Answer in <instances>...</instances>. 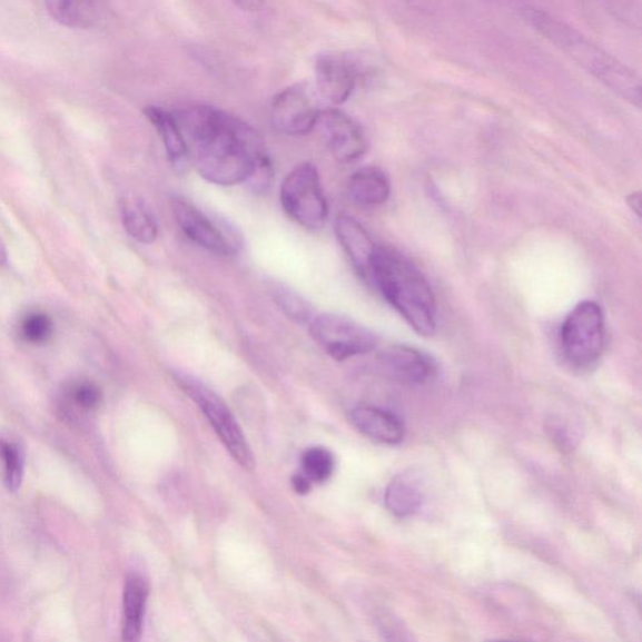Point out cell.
<instances>
[{"label":"cell","instance_id":"1","mask_svg":"<svg viewBox=\"0 0 642 642\" xmlns=\"http://www.w3.org/2000/svg\"><path fill=\"white\" fill-rule=\"evenodd\" d=\"M197 172L219 186L246 184L268 154L251 126L219 108L194 106L175 115Z\"/></svg>","mask_w":642,"mask_h":642},{"label":"cell","instance_id":"2","mask_svg":"<svg viewBox=\"0 0 642 642\" xmlns=\"http://www.w3.org/2000/svg\"><path fill=\"white\" fill-rule=\"evenodd\" d=\"M371 280L414 332L432 337L437 330L436 296L424 275L406 256L388 246L375 249Z\"/></svg>","mask_w":642,"mask_h":642},{"label":"cell","instance_id":"3","mask_svg":"<svg viewBox=\"0 0 642 642\" xmlns=\"http://www.w3.org/2000/svg\"><path fill=\"white\" fill-rule=\"evenodd\" d=\"M523 17L536 31L556 46L572 61L594 76L610 91L640 107L641 82L639 76L619 59L590 41L575 28L536 8L523 9Z\"/></svg>","mask_w":642,"mask_h":642},{"label":"cell","instance_id":"4","mask_svg":"<svg viewBox=\"0 0 642 642\" xmlns=\"http://www.w3.org/2000/svg\"><path fill=\"white\" fill-rule=\"evenodd\" d=\"M175 379L185 393L190 395L197 406L201 408L205 417L209 419L217 436H219L233 458L245 470L253 471L255 460L249 443L246 441L239 423H237L229 407L220 398V395L207 387L201 381L195 378L194 375L177 372L175 373Z\"/></svg>","mask_w":642,"mask_h":642},{"label":"cell","instance_id":"5","mask_svg":"<svg viewBox=\"0 0 642 642\" xmlns=\"http://www.w3.org/2000/svg\"><path fill=\"white\" fill-rule=\"evenodd\" d=\"M283 209L304 229L319 230L328 221L329 206L318 169L304 162L285 177L280 189Z\"/></svg>","mask_w":642,"mask_h":642},{"label":"cell","instance_id":"6","mask_svg":"<svg viewBox=\"0 0 642 642\" xmlns=\"http://www.w3.org/2000/svg\"><path fill=\"white\" fill-rule=\"evenodd\" d=\"M565 359L576 368H587L601 357L605 347V320L601 306L582 302L572 310L560 334Z\"/></svg>","mask_w":642,"mask_h":642},{"label":"cell","instance_id":"7","mask_svg":"<svg viewBox=\"0 0 642 642\" xmlns=\"http://www.w3.org/2000/svg\"><path fill=\"white\" fill-rule=\"evenodd\" d=\"M171 209L182 233L200 248L223 256L237 254L241 249V235L230 223L207 215L179 196L172 197Z\"/></svg>","mask_w":642,"mask_h":642},{"label":"cell","instance_id":"8","mask_svg":"<svg viewBox=\"0 0 642 642\" xmlns=\"http://www.w3.org/2000/svg\"><path fill=\"white\" fill-rule=\"evenodd\" d=\"M309 328L314 340L338 362L368 354L377 345V338L369 329L347 316L315 315Z\"/></svg>","mask_w":642,"mask_h":642},{"label":"cell","instance_id":"9","mask_svg":"<svg viewBox=\"0 0 642 642\" xmlns=\"http://www.w3.org/2000/svg\"><path fill=\"white\" fill-rule=\"evenodd\" d=\"M315 128H318L335 160L342 164L358 161L367 151V138L362 127L337 108L320 111Z\"/></svg>","mask_w":642,"mask_h":642},{"label":"cell","instance_id":"10","mask_svg":"<svg viewBox=\"0 0 642 642\" xmlns=\"http://www.w3.org/2000/svg\"><path fill=\"white\" fill-rule=\"evenodd\" d=\"M320 110L312 96L300 85L285 88L276 95L271 105V124L276 131L286 136L310 134L318 122Z\"/></svg>","mask_w":642,"mask_h":642},{"label":"cell","instance_id":"11","mask_svg":"<svg viewBox=\"0 0 642 642\" xmlns=\"http://www.w3.org/2000/svg\"><path fill=\"white\" fill-rule=\"evenodd\" d=\"M379 359L393 379L407 385L427 383L437 373V364L428 354L408 345H392Z\"/></svg>","mask_w":642,"mask_h":642},{"label":"cell","instance_id":"12","mask_svg":"<svg viewBox=\"0 0 642 642\" xmlns=\"http://www.w3.org/2000/svg\"><path fill=\"white\" fill-rule=\"evenodd\" d=\"M316 88L323 100L342 105L348 100L355 87L353 68L344 59L325 55L315 65Z\"/></svg>","mask_w":642,"mask_h":642},{"label":"cell","instance_id":"13","mask_svg":"<svg viewBox=\"0 0 642 642\" xmlns=\"http://www.w3.org/2000/svg\"><path fill=\"white\" fill-rule=\"evenodd\" d=\"M352 422L365 437L388 444H399L404 439L406 428L403 421L392 411L374 407L360 406L352 412Z\"/></svg>","mask_w":642,"mask_h":642},{"label":"cell","instance_id":"14","mask_svg":"<svg viewBox=\"0 0 642 642\" xmlns=\"http://www.w3.org/2000/svg\"><path fill=\"white\" fill-rule=\"evenodd\" d=\"M335 235L345 253L348 254L354 268L365 279H371V266L377 245L363 225L349 215H339L335 220Z\"/></svg>","mask_w":642,"mask_h":642},{"label":"cell","instance_id":"15","mask_svg":"<svg viewBox=\"0 0 642 642\" xmlns=\"http://www.w3.org/2000/svg\"><path fill=\"white\" fill-rule=\"evenodd\" d=\"M56 22L73 29H91L103 18L101 0H46Z\"/></svg>","mask_w":642,"mask_h":642},{"label":"cell","instance_id":"16","mask_svg":"<svg viewBox=\"0 0 642 642\" xmlns=\"http://www.w3.org/2000/svg\"><path fill=\"white\" fill-rule=\"evenodd\" d=\"M350 199L360 206H379L388 201L391 182L377 167H364L355 171L348 181Z\"/></svg>","mask_w":642,"mask_h":642},{"label":"cell","instance_id":"17","mask_svg":"<svg viewBox=\"0 0 642 642\" xmlns=\"http://www.w3.org/2000/svg\"><path fill=\"white\" fill-rule=\"evenodd\" d=\"M148 586L146 580L137 574L127 577L124 591V624L125 641H137L144 629V619Z\"/></svg>","mask_w":642,"mask_h":642},{"label":"cell","instance_id":"18","mask_svg":"<svg viewBox=\"0 0 642 642\" xmlns=\"http://www.w3.org/2000/svg\"><path fill=\"white\" fill-rule=\"evenodd\" d=\"M145 113L160 135L170 160L176 165L190 160L189 147H187L181 127L175 115L162 110L160 107H148Z\"/></svg>","mask_w":642,"mask_h":642},{"label":"cell","instance_id":"19","mask_svg":"<svg viewBox=\"0 0 642 642\" xmlns=\"http://www.w3.org/2000/svg\"><path fill=\"white\" fill-rule=\"evenodd\" d=\"M385 506L397 517H409L423 502L421 483L409 473L399 474L385 491Z\"/></svg>","mask_w":642,"mask_h":642},{"label":"cell","instance_id":"20","mask_svg":"<svg viewBox=\"0 0 642 642\" xmlns=\"http://www.w3.org/2000/svg\"><path fill=\"white\" fill-rule=\"evenodd\" d=\"M122 223L128 235L138 243L148 245L158 236L157 221L141 200L128 199L122 205Z\"/></svg>","mask_w":642,"mask_h":642},{"label":"cell","instance_id":"21","mask_svg":"<svg viewBox=\"0 0 642 642\" xmlns=\"http://www.w3.org/2000/svg\"><path fill=\"white\" fill-rule=\"evenodd\" d=\"M266 288L286 318L303 325L310 324L315 316L314 309L303 295L295 292L290 286L274 279L266 283Z\"/></svg>","mask_w":642,"mask_h":642},{"label":"cell","instance_id":"22","mask_svg":"<svg viewBox=\"0 0 642 642\" xmlns=\"http://www.w3.org/2000/svg\"><path fill=\"white\" fill-rule=\"evenodd\" d=\"M63 407L78 413H90L100 408L102 392L92 381L76 379L69 382L62 392Z\"/></svg>","mask_w":642,"mask_h":642},{"label":"cell","instance_id":"23","mask_svg":"<svg viewBox=\"0 0 642 642\" xmlns=\"http://www.w3.org/2000/svg\"><path fill=\"white\" fill-rule=\"evenodd\" d=\"M0 462L7 488L17 492L22 486L26 467L24 452L19 443L0 438Z\"/></svg>","mask_w":642,"mask_h":642},{"label":"cell","instance_id":"24","mask_svg":"<svg viewBox=\"0 0 642 642\" xmlns=\"http://www.w3.org/2000/svg\"><path fill=\"white\" fill-rule=\"evenodd\" d=\"M333 454L325 448L314 447L305 451L302 458L303 474L312 483L328 481L334 472Z\"/></svg>","mask_w":642,"mask_h":642},{"label":"cell","instance_id":"25","mask_svg":"<svg viewBox=\"0 0 642 642\" xmlns=\"http://www.w3.org/2000/svg\"><path fill=\"white\" fill-rule=\"evenodd\" d=\"M53 322L43 312H31L23 316L19 323V335L29 344H45L51 339Z\"/></svg>","mask_w":642,"mask_h":642},{"label":"cell","instance_id":"26","mask_svg":"<svg viewBox=\"0 0 642 642\" xmlns=\"http://www.w3.org/2000/svg\"><path fill=\"white\" fill-rule=\"evenodd\" d=\"M293 487L296 492L300 493V495H305L312 488V482L304 476V474H298L292 481Z\"/></svg>","mask_w":642,"mask_h":642},{"label":"cell","instance_id":"27","mask_svg":"<svg viewBox=\"0 0 642 642\" xmlns=\"http://www.w3.org/2000/svg\"><path fill=\"white\" fill-rule=\"evenodd\" d=\"M629 205L631 209H634L638 215H640L641 196L640 194H632L629 197Z\"/></svg>","mask_w":642,"mask_h":642},{"label":"cell","instance_id":"28","mask_svg":"<svg viewBox=\"0 0 642 642\" xmlns=\"http://www.w3.org/2000/svg\"><path fill=\"white\" fill-rule=\"evenodd\" d=\"M7 263V251L2 243H0V265Z\"/></svg>","mask_w":642,"mask_h":642}]
</instances>
